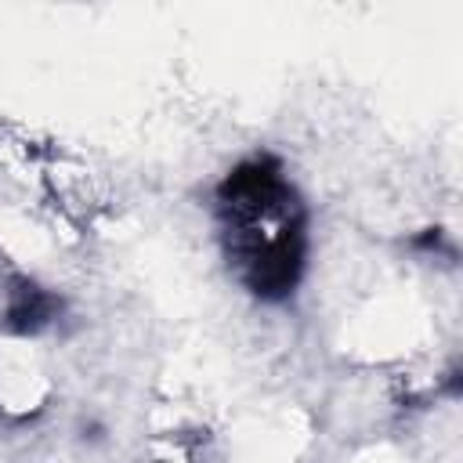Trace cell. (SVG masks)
<instances>
[{
	"label": "cell",
	"mask_w": 463,
	"mask_h": 463,
	"mask_svg": "<svg viewBox=\"0 0 463 463\" xmlns=\"http://www.w3.org/2000/svg\"><path fill=\"white\" fill-rule=\"evenodd\" d=\"M213 217L232 279L264 304L289 300L307 271V206L282 159H239L213 188Z\"/></svg>",
	"instance_id": "6da1fadb"
},
{
	"label": "cell",
	"mask_w": 463,
	"mask_h": 463,
	"mask_svg": "<svg viewBox=\"0 0 463 463\" xmlns=\"http://www.w3.org/2000/svg\"><path fill=\"white\" fill-rule=\"evenodd\" d=\"M61 315V297L29 275H11L4 289V326L14 336H36Z\"/></svg>",
	"instance_id": "7a4b0ae2"
}]
</instances>
